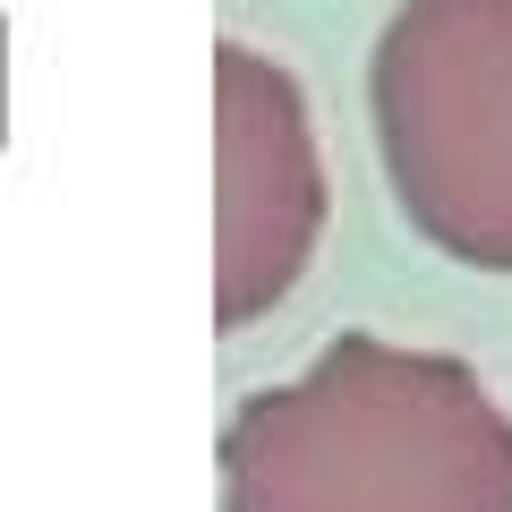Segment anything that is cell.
<instances>
[{
  "label": "cell",
  "instance_id": "1",
  "mask_svg": "<svg viewBox=\"0 0 512 512\" xmlns=\"http://www.w3.org/2000/svg\"><path fill=\"white\" fill-rule=\"evenodd\" d=\"M222 512H512V410L453 350L342 333L231 419Z\"/></svg>",
  "mask_w": 512,
  "mask_h": 512
},
{
  "label": "cell",
  "instance_id": "2",
  "mask_svg": "<svg viewBox=\"0 0 512 512\" xmlns=\"http://www.w3.org/2000/svg\"><path fill=\"white\" fill-rule=\"evenodd\" d=\"M367 111L410 231L512 274V0H402L367 60Z\"/></svg>",
  "mask_w": 512,
  "mask_h": 512
},
{
  "label": "cell",
  "instance_id": "3",
  "mask_svg": "<svg viewBox=\"0 0 512 512\" xmlns=\"http://www.w3.org/2000/svg\"><path fill=\"white\" fill-rule=\"evenodd\" d=\"M325 231V163L299 86L248 43L214 52V316L248 325L299 282Z\"/></svg>",
  "mask_w": 512,
  "mask_h": 512
}]
</instances>
